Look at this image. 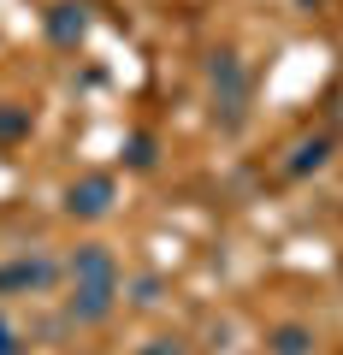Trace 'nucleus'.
<instances>
[{
  "label": "nucleus",
  "instance_id": "nucleus-10",
  "mask_svg": "<svg viewBox=\"0 0 343 355\" xmlns=\"http://www.w3.org/2000/svg\"><path fill=\"white\" fill-rule=\"evenodd\" d=\"M125 160H130V166H154V142H148V137H130V142H125Z\"/></svg>",
  "mask_w": 343,
  "mask_h": 355
},
{
  "label": "nucleus",
  "instance_id": "nucleus-4",
  "mask_svg": "<svg viewBox=\"0 0 343 355\" xmlns=\"http://www.w3.org/2000/svg\"><path fill=\"white\" fill-rule=\"evenodd\" d=\"M118 291H125V279H118V284H71L65 314H71L77 326H101V320L118 308Z\"/></svg>",
  "mask_w": 343,
  "mask_h": 355
},
{
  "label": "nucleus",
  "instance_id": "nucleus-9",
  "mask_svg": "<svg viewBox=\"0 0 343 355\" xmlns=\"http://www.w3.org/2000/svg\"><path fill=\"white\" fill-rule=\"evenodd\" d=\"M24 130H30V107H18V101H0V142L24 137Z\"/></svg>",
  "mask_w": 343,
  "mask_h": 355
},
{
  "label": "nucleus",
  "instance_id": "nucleus-12",
  "mask_svg": "<svg viewBox=\"0 0 343 355\" xmlns=\"http://www.w3.org/2000/svg\"><path fill=\"white\" fill-rule=\"evenodd\" d=\"M142 355H184V343H178V338H154Z\"/></svg>",
  "mask_w": 343,
  "mask_h": 355
},
{
  "label": "nucleus",
  "instance_id": "nucleus-3",
  "mask_svg": "<svg viewBox=\"0 0 343 355\" xmlns=\"http://www.w3.org/2000/svg\"><path fill=\"white\" fill-rule=\"evenodd\" d=\"M65 214H71V219H107V214H113V178H107V172L77 178L71 190H65Z\"/></svg>",
  "mask_w": 343,
  "mask_h": 355
},
{
  "label": "nucleus",
  "instance_id": "nucleus-1",
  "mask_svg": "<svg viewBox=\"0 0 343 355\" xmlns=\"http://www.w3.org/2000/svg\"><path fill=\"white\" fill-rule=\"evenodd\" d=\"M207 77H213V113H225V130H237L243 107H249V71H243V60L237 53H213Z\"/></svg>",
  "mask_w": 343,
  "mask_h": 355
},
{
  "label": "nucleus",
  "instance_id": "nucleus-11",
  "mask_svg": "<svg viewBox=\"0 0 343 355\" xmlns=\"http://www.w3.org/2000/svg\"><path fill=\"white\" fill-rule=\"evenodd\" d=\"M0 355H24V338L6 326V314H0Z\"/></svg>",
  "mask_w": 343,
  "mask_h": 355
},
{
  "label": "nucleus",
  "instance_id": "nucleus-7",
  "mask_svg": "<svg viewBox=\"0 0 343 355\" xmlns=\"http://www.w3.org/2000/svg\"><path fill=\"white\" fill-rule=\"evenodd\" d=\"M267 349L272 355H314V331H308V326H272Z\"/></svg>",
  "mask_w": 343,
  "mask_h": 355
},
{
  "label": "nucleus",
  "instance_id": "nucleus-5",
  "mask_svg": "<svg viewBox=\"0 0 343 355\" xmlns=\"http://www.w3.org/2000/svg\"><path fill=\"white\" fill-rule=\"evenodd\" d=\"M71 284H118V261H113V249H101V243H83V249L71 254Z\"/></svg>",
  "mask_w": 343,
  "mask_h": 355
},
{
  "label": "nucleus",
  "instance_id": "nucleus-2",
  "mask_svg": "<svg viewBox=\"0 0 343 355\" xmlns=\"http://www.w3.org/2000/svg\"><path fill=\"white\" fill-rule=\"evenodd\" d=\"M60 284V261L53 254H18L0 266V296H48Z\"/></svg>",
  "mask_w": 343,
  "mask_h": 355
},
{
  "label": "nucleus",
  "instance_id": "nucleus-6",
  "mask_svg": "<svg viewBox=\"0 0 343 355\" xmlns=\"http://www.w3.org/2000/svg\"><path fill=\"white\" fill-rule=\"evenodd\" d=\"M48 36L60 42V48H77V42L89 36V18H83V6H53V12H48Z\"/></svg>",
  "mask_w": 343,
  "mask_h": 355
},
{
  "label": "nucleus",
  "instance_id": "nucleus-8",
  "mask_svg": "<svg viewBox=\"0 0 343 355\" xmlns=\"http://www.w3.org/2000/svg\"><path fill=\"white\" fill-rule=\"evenodd\" d=\"M331 160V142L326 137H314V142H296V160H290V172L302 178V172H319V166Z\"/></svg>",
  "mask_w": 343,
  "mask_h": 355
}]
</instances>
